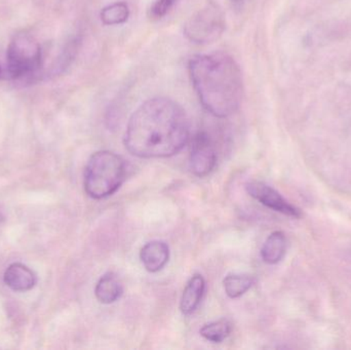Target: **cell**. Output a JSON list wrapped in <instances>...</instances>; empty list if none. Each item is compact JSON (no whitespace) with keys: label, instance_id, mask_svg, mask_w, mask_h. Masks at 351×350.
<instances>
[{"label":"cell","instance_id":"3","mask_svg":"<svg viewBox=\"0 0 351 350\" xmlns=\"http://www.w3.org/2000/svg\"><path fill=\"white\" fill-rule=\"evenodd\" d=\"M125 175V162L121 156L108 150L96 152L84 171V190L92 199H106L119 190Z\"/></svg>","mask_w":351,"mask_h":350},{"label":"cell","instance_id":"5","mask_svg":"<svg viewBox=\"0 0 351 350\" xmlns=\"http://www.w3.org/2000/svg\"><path fill=\"white\" fill-rule=\"evenodd\" d=\"M223 30L224 20L216 6H208L198 12L184 28L187 38L195 43L212 42L222 34Z\"/></svg>","mask_w":351,"mask_h":350},{"label":"cell","instance_id":"6","mask_svg":"<svg viewBox=\"0 0 351 350\" xmlns=\"http://www.w3.org/2000/svg\"><path fill=\"white\" fill-rule=\"evenodd\" d=\"M217 164V152L212 138L206 132L194 135L190 150V168L195 176L206 177L214 170Z\"/></svg>","mask_w":351,"mask_h":350},{"label":"cell","instance_id":"10","mask_svg":"<svg viewBox=\"0 0 351 350\" xmlns=\"http://www.w3.org/2000/svg\"><path fill=\"white\" fill-rule=\"evenodd\" d=\"M204 290H206V282L200 275H194L188 282L184 289L180 302V310L182 314L189 316L193 314L204 297Z\"/></svg>","mask_w":351,"mask_h":350},{"label":"cell","instance_id":"11","mask_svg":"<svg viewBox=\"0 0 351 350\" xmlns=\"http://www.w3.org/2000/svg\"><path fill=\"white\" fill-rule=\"evenodd\" d=\"M123 292V285L113 273H105L95 288L97 299L103 304L114 303L121 297Z\"/></svg>","mask_w":351,"mask_h":350},{"label":"cell","instance_id":"4","mask_svg":"<svg viewBox=\"0 0 351 350\" xmlns=\"http://www.w3.org/2000/svg\"><path fill=\"white\" fill-rule=\"evenodd\" d=\"M43 67V51L38 41L26 32L18 33L6 53V75L14 80L30 79Z\"/></svg>","mask_w":351,"mask_h":350},{"label":"cell","instance_id":"1","mask_svg":"<svg viewBox=\"0 0 351 350\" xmlns=\"http://www.w3.org/2000/svg\"><path fill=\"white\" fill-rule=\"evenodd\" d=\"M189 139L187 117L181 106L167 98H154L141 105L130 118L125 144L141 158H170Z\"/></svg>","mask_w":351,"mask_h":350},{"label":"cell","instance_id":"14","mask_svg":"<svg viewBox=\"0 0 351 350\" xmlns=\"http://www.w3.org/2000/svg\"><path fill=\"white\" fill-rule=\"evenodd\" d=\"M231 330H232V326L229 321L220 320L204 325L200 329V335L210 342L221 343L228 338Z\"/></svg>","mask_w":351,"mask_h":350},{"label":"cell","instance_id":"13","mask_svg":"<svg viewBox=\"0 0 351 350\" xmlns=\"http://www.w3.org/2000/svg\"><path fill=\"white\" fill-rule=\"evenodd\" d=\"M255 284V279L249 275H241V273H230L225 277L223 281L225 293L228 297L235 299L247 293Z\"/></svg>","mask_w":351,"mask_h":350},{"label":"cell","instance_id":"16","mask_svg":"<svg viewBox=\"0 0 351 350\" xmlns=\"http://www.w3.org/2000/svg\"><path fill=\"white\" fill-rule=\"evenodd\" d=\"M175 1L176 0H156L150 10L152 18H160L164 16L174 5Z\"/></svg>","mask_w":351,"mask_h":350},{"label":"cell","instance_id":"8","mask_svg":"<svg viewBox=\"0 0 351 350\" xmlns=\"http://www.w3.org/2000/svg\"><path fill=\"white\" fill-rule=\"evenodd\" d=\"M3 282L12 291L27 292L35 287L37 277L26 265L12 263L4 271Z\"/></svg>","mask_w":351,"mask_h":350},{"label":"cell","instance_id":"9","mask_svg":"<svg viewBox=\"0 0 351 350\" xmlns=\"http://www.w3.org/2000/svg\"><path fill=\"white\" fill-rule=\"evenodd\" d=\"M140 259L146 271L149 273H158L169 262L170 248L162 240L147 242L140 252Z\"/></svg>","mask_w":351,"mask_h":350},{"label":"cell","instance_id":"7","mask_svg":"<svg viewBox=\"0 0 351 350\" xmlns=\"http://www.w3.org/2000/svg\"><path fill=\"white\" fill-rule=\"evenodd\" d=\"M245 189L253 199L267 207L268 209L274 210V211L292 218H300L302 215L300 210L291 205L276 189L265 183L260 182V181H251L247 183Z\"/></svg>","mask_w":351,"mask_h":350},{"label":"cell","instance_id":"15","mask_svg":"<svg viewBox=\"0 0 351 350\" xmlns=\"http://www.w3.org/2000/svg\"><path fill=\"white\" fill-rule=\"evenodd\" d=\"M130 16L129 6L125 2H115L103 8L101 20L105 25H119L127 22Z\"/></svg>","mask_w":351,"mask_h":350},{"label":"cell","instance_id":"2","mask_svg":"<svg viewBox=\"0 0 351 350\" xmlns=\"http://www.w3.org/2000/svg\"><path fill=\"white\" fill-rule=\"evenodd\" d=\"M189 73L200 103L210 114L224 118L239 109L243 94V75L230 55H195L190 60Z\"/></svg>","mask_w":351,"mask_h":350},{"label":"cell","instance_id":"12","mask_svg":"<svg viewBox=\"0 0 351 350\" xmlns=\"http://www.w3.org/2000/svg\"><path fill=\"white\" fill-rule=\"evenodd\" d=\"M287 252V238L284 232H272L264 242L261 257L264 262L274 265L282 260Z\"/></svg>","mask_w":351,"mask_h":350},{"label":"cell","instance_id":"19","mask_svg":"<svg viewBox=\"0 0 351 350\" xmlns=\"http://www.w3.org/2000/svg\"><path fill=\"white\" fill-rule=\"evenodd\" d=\"M234 1H243V0H234Z\"/></svg>","mask_w":351,"mask_h":350},{"label":"cell","instance_id":"18","mask_svg":"<svg viewBox=\"0 0 351 350\" xmlns=\"http://www.w3.org/2000/svg\"><path fill=\"white\" fill-rule=\"evenodd\" d=\"M1 220H2V215H1V213H0V222H1Z\"/></svg>","mask_w":351,"mask_h":350},{"label":"cell","instance_id":"17","mask_svg":"<svg viewBox=\"0 0 351 350\" xmlns=\"http://www.w3.org/2000/svg\"><path fill=\"white\" fill-rule=\"evenodd\" d=\"M4 74L5 73H4L3 70H2L1 66H0V78L3 77Z\"/></svg>","mask_w":351,"mask_h":350}]
</instances>
